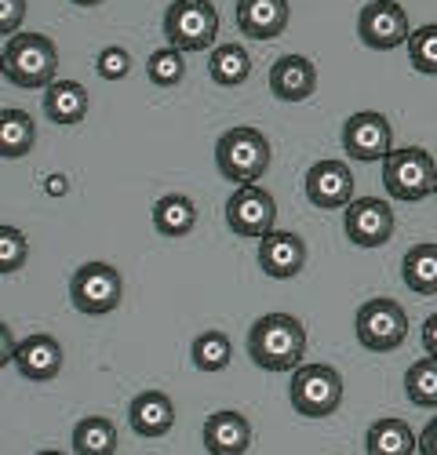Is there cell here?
I'll return each mask as SVG.
<instances>
[{"instance_id": "18", "label": "cell", "mask_w": 437, "mask_h": 455, "mask_svg": "<svg viewBox=\"0 0 437 455\" xmlns=\"http://www.w3.org/2000/svg\"><path fill=\"white\" fill-rule=\"evenodd\" d=\"M237 29L251 41H274L288 29V0H237Z\"/></svg>"}, {"instance_id": "25", "label": "cell", "mask_w": 437, "mask_h": 455, "mask_svg": "<svg viewBox=\"0 0 437 455\" xmlns=\"http://www.w3.org/2000/svg\"><path fill=\"white\" fill-rule=\"evenodd\" d=\"M197 222V204L182 194H168L154 204V226L164 237H187Z\"/></svg>"}, {"instance_id": "6", "label": "cell", "mask_w": 437, "mask_h": 455, "mask_svg": "<svg viewBox=\"0 0 437 455\" xmlns=\"http://www.w3.org/2000/svg\"><path fill=\"white\" fill-rule=\"evenodd\" d=\"M164 36L179 52H208L218 36V12L211 0H171L164 12Z\"/></svg>"}, {"instance_id": "8", "label": "cell", "mask_w": 437, "mask_h": 455, "mask_svg": "<svg viewBox=\"0 0 437 455\" xmlns=\"http://www.w3.org/2000/svg\"><path fill=\"white\" fill-rule=\"evenodd\" d=\"M69 302L88 317L114 314L121 307V274L109 262H84L69 281Z\"/></svg>"}, {"instance_id": "3", "label": "cell", "mask_w": 437, "mask_h": 455, "mask_svg": "<svg viewBox=\"0 0 437 455\" xmlns=\"http://www.w3.org/2000/svg\"><path fill=\"white\" fill-rule=\"evenodd\" d=\"M215 164L223 179L237 186H251L270 168V142L259 128H230L226 135H218Z\"/></svg>"}, {"instance_id": "2", "label": "cell", "mask_w": 437, "mask_h": 455, "mask_svg": "<svg viewBox=\"0 0 437 455\" xmlns=\"http://www.w3.org/2000/svg\"><path fill=\"white\" fill-rule=\"evenodd\" d=\"M0 69H4V81L26 92L36 88H52L55 73H59V52L55 41L44 33H15L4 41L0 52Z\"/></svg>"}, {"instance_id": "36", "label": "cell", "mask_w": 437, "mask_h": 455, "mask_svg": "<svg viewBox=\"0 0 437 455\" xmlns=\"http://www.w3.org/2000/svg\"><path fill=\"white\" fill-rule=\"evenodd\" d=\"M423 347H426L430 357H437V314H430L426 324H423Z\"/></svg>"}, {"instance_id": "10", "label": "cell", "mask_w": 437, "mask_h": 455, "mask_svg": "<svg viewBox=\"0 0 437 455\" xmlns=\"http://www.w3.org/2000/svg\"><path fill=\"white\" fill-rule=\"evenodd\" d=\"M343 149L346 157L372 164V161H386L393 154V128L383 113L376 109H361L343 124Z\"/></svg>"}, {"instance_id": "33", "label": "cell", "mask_w": 437, "mask_h": 455, "mask_svg": "<svg viewBox=\"0 0 437 455\" xmlns=\"http://www.w3.org/2000/svg\"><path fill=\"white\" fill-rule=\"evenodd\" d=\"M22 19H26V0H0V33L4 36L22 33Z\"/></svg>"}, {"instance_id": "38", "label": "cell", "mask_w": 437, "mask_h": 455, "mask_svg": "<svg viewBox=\"0 0 437 455\" xmlns=\"http://www.w3.org/2000/svg\"><path fill=\"white\" fill-rule=\"evenodd\" d=\"M77 8H95V4H102V0H73Z\"/></svg>"}, {"instance_id": "14", "label": "cell", "mask_w": 437, "mask_h": 455, "mask_svg": "<svg viewBox=\"0 0 437 455\" xmlns=\"http://www.w3.org/2000/svg\"><path fill=\"white\" fill-rule=\"evenodd\" d=\"M259 267L274 281H291L306 267V244L291 230H270L259 241Z\"/></svg>"}, {"instance_id": "29", "label": "cell", "mask_w": 437, "mask_h": 455, "mask_svg": "<svg viewBox=\"0 0 437 455\" xmlns=\"http://www.w3.org/2000/svg\"><path fill=\"white\" fill-rule=\"evenodd\" d=\"M187 52L179 48H157L150 59H146V77H150L157 88H175L182 84V77H187V59H182Z\"/></svg>"}, {"instance_id": "13", "label": "cell", "mask_w": 437, "mask_h": 455, "mask_svg": "<svg viewBox=\"0 0 437 455\" xmlns=\"http://www.w3.org/2000/svg\"><path fill=\"white\" fill-rule=\"evenodd\" d=\"M306 197L314 208H346L354 201V175L343 161H317L306 172Z\"/></svg>"}, {"instance_id": "17", "label": "cell", "mask_w": 437, "mask_h": 455, "mask_svg": "<svg viewBox=\"0 0 437 455\" xmlns=\"http://www.w3.org/2000/svg\"><path fill=\"white\" fill-rule=\"evenodd\" d=\"M317 88V66L303 55H281L270 66V92L281 102H306Z\"/></svg>"}, {"instance_id": "40", "label": "cell", "mask_w": 437, "mask_h": 455, "mask_svg": "<svg viewBox=\"0 0 437 455\" xmlns=\"http://www.w3.org/2000/svg\"><path fill=\"white\" fill-rule=\"evenodd\" d=\"M433 201H437V186H433Z\"/></svg>"}, {"instance_id": "26", "label": "cell", "mask_w": 437, "mask_h": 455, "mask_svg": "<svg viewBox=\"0 0 437 455\" xmlns=\"http://www.w3.org/2000/svg\"><path fill=\"white\" fill-rule=\"evenodd\" d=\"M208 73H211V81L215 84H223V88H241L248 81V73H251V59L241 44H218L208 59Z\"/></svg>"}, {"instance_id": "30", "label": "cell", "mask_w": 437, "mask_h": 455, "mask_svg": "<svg viewBox=\"0 0 437 455\" xmlns=\"http://www.w3.org/2000/svg\"><path fill=\"white\" fill-rule=\"evenodd\" d=\"M409 59L416 73H426V77H437V22L412 29L409 36Z\"/></svg>"}, {"instance_id": "23", "label": "cell", "mask_w": 437, "mask_h": 455, "mask_svg": "<svg viewBox=\"0 0 437 455\" xmlns=\"http://www.w3.org/2000/svg\"><path fill=\"white\" fill-rule=\"evenodd\" d=\"M401 281L416 295H437V244H416L401 259Z\"/></svg>"}, {"instance_id": "32", "label": "cell", "mask_w": 437, "mask_h": 455, "mask_svg": "<svg viewBox=\"0 0 437 455\" xmlns=\"http://www.w3.org/2000/svg\"><path fill=\"white\" fill-rule=\"evenodd\" d=\"M95 73H99L102 81H124L128 73H131V55H128L121 44H109V48L99 52V59H95Z\"/></svg>"}, {"instance_id": "34", "label": "cell", "mask_w": 437, "mask_h": 455, "mask_svg": "<svg viewBox=\"0 0 437 455\" xmlns=\"http://www.w3.org/2000/svg\"><path fill=\"white\" fill-rule=\"evenodd\" d=\"M419 451L423 455H437V415L423 427V437H419Z\"/></svg>"}, {"instance_id": "9", "label": "cell", "mask_w": 437, "mask_h": 455, "mask_svg": "<svg viewBox=\"0 0 437 455\" xmlns=\"http://www.w3.org/2000/svg\"><path fill=\"white\" fill-rule=\"evenodd\" d=\"M357 36L364 48L372 52H393L401 44H409V12L397 0H372L357 15Z\"/></svg>"}, {"instance_id": "24", "label": "cell", "mask_w": 437, "mask_h": 455, "mask_svg": "<svg viewBox=\"0 0 437 455\" xmlns=\"http://www.w3.org/2000/svg\"><path fill=\"white\" fill-rule=\"evenodd\" d=\"M73 451L77 455H114L117 451V427L106 415H88L73 427Z\"/></svg>"}, {"instance_id": "5", "label": "cell", "mask_w": 437, "mask_h": 455, "mask_svg": "<svg viewBox=\"0 0 437 455\" xmlns=\"http://www.w3.org/2000/svg\"><path fill=\"white\" fill-rule=\"evenodd\" d=\"M288 397L306 419H324L343 404V375L332 364H299L291 371Z\"/></svg>"}, {"instance_id": "1", "label": "cell", "mask_w": 437, "mask_h": 455, "mask_svg": "<svg viewBox=\"0 0 437 455\" xmlns=\"http://www.w3.org/2000/svg\"><path fill=\"white\" fill-rule=\"evenodd\" d=\"M248 357L263 371H296L306 357V324L291 314H266L248 328Z\"/></svg>"}, {"instance_id": "11", "label": "cell", "mask_w": 437, "mask_h": 455, "mask_svg": "<svg viewBox=\"0 0 437 455\" xmlns=\"http://www.w3.org/2000/svg\"><path fill=\"white\" fill-rule=\"evenodd\" d=\"M277 222V204L263 186H237V194L226 201V226L237 237H266Z\"/></svg>"}, {"instance_id": "16", "label": "cell", "mask_w": 437, "mask_h": 455, "mask_svg": "<svg viewBox=\"0 0 437 455\" xmlns=\"http://www.w3.org/2000/svg\"><path fill=\"white\" fill-rule=\"evenodd\" d=\"M15 368H19L22 379H29V383H52V379L62 371V347H59V339L44 335V331L22 339L19 354H15Z\"/></svg>"}, {"instance_id": "21", "label": "cell", "mask_w": 437, "mask_h": 455, "mask_svg": "<svg viewBox=\"0 0 437 455\" xmlns=\"http://www.w3.org/2000/svg\"><path fill=\"white\" fill-rule=\"evenodd\" d=\"M44 113L55 124H81L88 117V92L77 81H55L44 88Z\"/></svg>"}, {"instance_id": "39", "label": "cell", "mask_w": 437, "mask_h": 455, "mask_svg": "<svg viewBox=\"0 0 437 455\" xmlns=\"http://www.w3.org/2000/svg\"><path fill=\"white\" fill-rule=\"evenodd\" d=\"M36 455H66V451H59V448H44V451H36Z\"/></svg>"}, {"instance_id": "20", "label": "cell", "mask_w": 437, "mask_h": 455, "mask_svg": "<svg viewBox=\"0 0 437 455\" xmlns=\"http://www.w3.org/2000/svg\"><path fill=\"white\" fill-rule=\"evenodd\" d=\"M419 437L405 419H376L364 434V451L369 455H416Z\"/></svg>"}, {"instance_id": "12", "label": "cell", "mask_w": 437, "mask_h": 455, "mask_svg": "<svg viewBox=\"0 0 437 455\" xmlns=\"http://www.w3.org/2000/svg\"><path fill=\"white\" fill-rule=\"evenodd\" d=\"M393 208L383 197H361L346 204V237L357 248H379L393 237Z\"/></svg>"}, {"instance_id": "37", "label": "cell", "mask_w": 437, "mask_h": 455, "mask_svg": "<svg viewBox=\"0 0 437 455\" xmlns=\"http://www.w3.org/2000/svg\"><path fill=\"white\" fill-rule=\"evenodd\" d=\"M0 335H4V354H0V364H12L15 354H19V347L12 343V331H8V328H0Z\"/></svg>"}, {"instance_id": "27", "label": "cell", "mask_w": 437, "mask_h": 455, "mask_svg": "<svg viewBox=\"0 0 437 455\" xmlns=\"http://www.w3.org/2000/svg\"><path fill=\"white\" fill-rule=\"evenodd\" d=\"M190 357H194V368L197 371H223L234 357L230 350V335L226 331H201L190 347Z\"/></svg>"}, {"instance_id": "4", "label": "cell", "mask_w": 437, "mask_h": 455, "mask_svg": "<svg viewBox=\"0 0 437 455\" xmlns=\"http://www.w3.org/2000/svg\"><path fill=\"white\" fill-rule=\"evenodd\" d=\"M383 186L393 201H423L437 186V164L423 146H397L383 161Z\"/></svg>"}, {"instance_id": "31", "label": "cell", "mask_w": 437, "mask_h": 455, "mask_svg": "<svg viewBox=\"0 0 437 455\" xmlns=\"http://www.w3.org/2000/svg\"><path fill=\"white\" fill-rule=\"evenodd\" d=\"M26 234L15 230V226H0V274H19L26 267Z\"/></svg>"}, {"instance_id": "19", "label": "cell", "mask_w": 437, "mask_h": 455, "mask_svg": "<svg viewBox=\"0 0 437 455\" xmlns=\"http://www.w3.org/2000/svg\"><path fill=\"white\" fill-rule=\"evenodd\" d=\"M128 423L139 437H164L175 427V404L161 390H142L128 404Z\"/></svg>"}, {"instance_id": "22", "label": "cell", "mask_w": 437, "mask_h": 455, "mask_svg": "<svg viewBox=\"0 0 437 455\" xmlns=\"http://www.w3.org/2000/svg\"><path fill=\"white\" fill-rule=\"evenodd\" d=\"M33 142H36V124H33L29 113L12 109V106L0 109V157H8V161L26 157L33 149Z\"/></svg>"}, {"instance_id": "35", "label": "cell", "mask_w": 437, "mask_h": 455, "mask_svg": "<svg viewBox=\"0 0 437 455\" xmlns=\"http://www.w3.org/2000/svg\"><path fill=\"white\" fill-rule=\"evenodd\" d=\"M66 189H69V179H66L62 172L44 175V194H48V197H66Z\"/></svg>"}, {"instance_id": "28", "label": "cell", "mask_w": 437, "mask_h": 455, "mask_svg": "<svg viewBox=\"0 0 437 455\" xmlns=\"http://www.w3.org/2000/svg\"><path fill=\"white\" fill-rule=\"evenodd\" d=\"M405 394L419 408H437V357H423L405 371Z\"/></svg>"}, {"instance_id": "15", "label": "cell", "mask_w": 437, "mask_h": 455, "mask_svg": "<svg viewBox=\"0 0 437 455\" xmlns=\"http://www.w3.org/2000/svg\"><path fill=\"white\" fill-rule=\"evenodd\" d=\"M204 448L208 455H244L251 444V423L234 408H218L204 419Z\"/></svg>"}, {"instance_id": "7", "label": "cell", "mask_w": 437, "mask_h": 455, "mask_svg": "<svg viewBox=\"0 0 437 455\" xmlns=\"http://www.w3.org/2000/svg\"><path fill=\"white\" fill-rule=\"evenodd\" d=\"M409 339V314L401 302L379 295L357 310V343L372 354H390Z\"/></svg>"}]
</instances>
